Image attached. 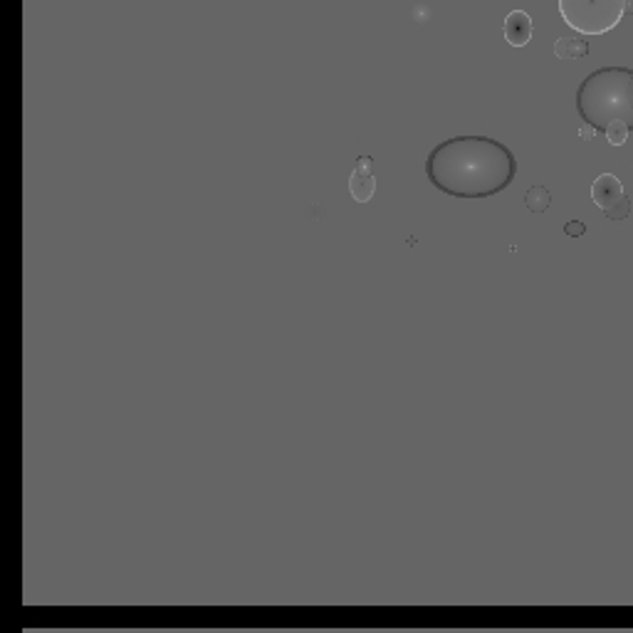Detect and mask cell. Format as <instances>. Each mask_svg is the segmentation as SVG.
<instances>
[{
  "instance_id": "13",
  "label": "cell",
  "mask_w": 633,
  "mask_h": 633,
  "mask_svg": "<svg viewBox=\"0 0 633 633\" xmlns=\"http://www.w3.org/2000/svg\"><path fill=\"white\" fill-rule=\"evenodd\" d=\"M629 104L633 109V75H631V82H629Z\"/></svg>"
},
{
  "instance_id": "4",
  "label": "cell",
  "mask_w": 633,
  "mask_h": 633,
  "mask_svg": "<svg viewBox=\"0 0 633 633\" xmlns=\"http://www.w3.org/2000/svg\"><path fill=\"white\" fill-rule=\"evenodd\" d=\"M374 191H376V178H374V171H371V156L364 154L359 156L356 168L351 171L349 193L356 203H369L374 198Z\"/></svg>"
},
{
  "instance_id": "14",
  "label": "cell",
  "mask_w": 633,
  "mask_h": 633,
  "mask_svg": "<svg viewBox=\"0 0 633 633\" xmlns=\"http://www.w3.org/2000/svg\"><path fill=\"white\" fill-rule=\"evenodd\" d=\"M626 13H633V0H626Z\"/></svg>"
},
{
  "instance_id": "8",
  "label": "cell",
  "mask_w": 633,
  "mask_h": 633,
  "mask_svg": "<svg viewBox=\"0 0 633 633\" xmlns=\"http://www.w3.org/2000/svg\"><path fill=\"white\" fill-rule=\"evenodd\" d=\"M524 206L532 213H544L549 206H552V193H549L547 186H532L524 193Z\"/></svg>"
},
{
  "instance_id": "11",
  "label": "cell",
  "mask_w": 633,
  "mask_h": 633,
  "mask_svg": "<svg viewBox=\"0 0 633 633\" xmlns=\"http://www.w3.org/2000/svg\"><path fill=\"white\" fill-rule=\"evenodd\" d=\"M564 233L569 238H581L586 233V226L581 221H569V223H564Z\"/></svg>"
},
{
  "instance_id": "12",
  "label": "cell",
  "mask_w": 633,
  "mask_h": 633,
  "mask_svg": "<svg viewBox=\"0 0 633 633\" xmlns=\"http://www.w3.org/2000/svg\"><path fill=\"white\" fill-rule=\"evenodd\" d=\"M579 136H581V139H584V141H591V139H594V136H596V129H594V126H591V124H581Z\"/></svg>"
},
{
  "instance_id": "10",
  "label": "cell",
  "mask_w": 633,
  "mask_h": 633,
  "mask_svg": "<svg viewBox=\"0 0 633 633\" xmlns=\"http://www.w3.org/2000/svg\"><path fill=\"white\" fill-rule=\"evenodd\" d=\"M631 206H633L631 198H626V196H624L619 203H616L614 208H609V211H606L604 216H606V218H611V221H624V218H629V216H631Z\"/></svg>"
},
{
  "instance_id": "9",
  "label": "cell",
  "mask_w": 633,
  "mask_h": 633,
  "mask_svg": "<svg viewBox=\"0 0 633 633\" xmlns=\"http://www.w3.org/2000/svg\"><path fill=\"white\" fill-rule=\"evenodd\" d=\"M629 124H626V121H621V119H616V121H611L609 126H606V139H609V144L611 146H624L626 144V139H629Z\"/></svg>"
},
{
  "instance_id": "2",
  "label": "cell",
  "mask_w": 633,
  "mask_h": 633,
  "mask_svg": "<svg viewBox=\"0 0 633 633\" xmlns=\"http://www.w3.org/2000/svg\"><path fill=\"white\" fill-rule=\"evenodd\" d=\"M629 67H599L576 89V111L596 131H606L611 121L621 119L633 129V109L629 104Z\"/></svg>"
},
{
  "instance_id": "7",
  "label": "cell",
  "mask_w": 633,
  "mask_h": 633,
  "mask_svg": "<svg viewBox=\"0 0 633 633\" xmlns=\"http://www.w3.org/2000/svg\"><path fill=\"white\" fill-rule=\"evenodd\" d=\"M554 55L559 60H581V57L589 55V43H586V40L559 38L554 43Z\"/></svg>"
},
{
  "instance_id": "5",
  "label": "cell",
  "mask_w": 633,
  "mask_h": 633,
  "mask_svg": "<svg viewBox=\"0 0 633 633\" xmlns=\"http://www.w3.org/2000/svg\"><path fill=\"white\" fill-rule=\"evenodd\" d=\"M624 196H626L624 183H621L614 173H601V176L594 181V186H591V198H594V203L604 213L609 211V208H614Z\"/></svg>"
},
{
  "instance_id": "3",
  "label": "cell",
  "mask_w": 633,
  "mask_h": 633,
  "mask_svg": "<svg viewBox=\"0 0 633 633\" xmlns=\"http://www.w3.org/2000/svg\"><path fill=\"white\" fill-rule=\"evenodd\" d=\"M559 15L574 33L606 35L624 20L626 0H559Z\"/></svg>"
},
{
  "instance_id": "6",
  "label": "cell",
  "mask_w": 633,
  "mask_h": 633,
  "mask_svg": "<svg viewBox=\"0 0 633 633\" xmlns=\"http://www.w3.org/2000/svg\"><path fill=\"white\" fill-rule=\"evenodd\" d=\"M505 40H507L512 48H524V45L532 40V18L524 10H512V13L505 18Z\"/></svg>"
},
{
  "instance_id": "1",
  "label": "cell",
  "mask_w": 633,
  "mask_h": 633,
  "mask_svg": "<svg viewBox=\"0 0 633 633\" xmlns=\"http://www.w3.org/2000/svg\"><path fill=\"white\" fill-rule=\"evenodd\" d=\"M517 158L512 149L490 136H456L433 146L426 178L453 198H490L512 186Z\"/></svg>"
}]
</instances>
